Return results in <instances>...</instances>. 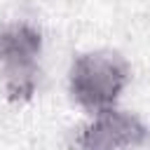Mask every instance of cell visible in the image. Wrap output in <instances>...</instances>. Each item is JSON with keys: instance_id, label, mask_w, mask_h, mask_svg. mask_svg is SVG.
I'll use <instances>...</instances> for the list:
<instances>
[{"instance_id": "1", "label": "cell", "mask_w": 150, "mask_h": 150, "mask_svg": "<svg viewBox=\"0 0 150 150\" xmlns=\"http://www.w3.org/2000/svg\"><path fill=\"white\" fill-rule=\"evenodd\" d=\"M129 80L127 61L115 52H89L73 61L70 68V94L73 98L91 110L101 112L112 108Z\"/></svg>"}, {"instance_id": "2", "label": "cell", "mask_w": 150, "mask_h": 150, "mask_svg": "<svg viewBox=\"0 0 150 150\" xmlns=\"http://www.w3.org/2000/svg\"><path fill=\"white\" fill-rule=\"evenodd\" d=\"M145 136L148 129L138 117L105 108L96 112V117L80 131L77 145L80 150H124L141 145Z\"/></svg>"}, {"instance_id": "3", "label": "cell", "mask_w": 150, "mask_h": 150, "mask_svg": "<svg viewBox=\"0 0 150 150\" xmlns=\"http://www.w3.org/2000/svg\"><path fill=\"white\" fill-rule=\"evenodd\" d=\"M42 47V35L30 23L0 26V63L5 75L35 73V59Z\"/></svg>"}, {"instance_id": "4", "label": "cell", "mask_w": 150, "mask_h": 150, "mask_svg": "<svg viewBox=\"0 0 150 150\" xmlns=\"http://www.w3.org/2000/svg\"><path fill=\"white\" fill-rule=\"evenodd\" d=\"M5 91L9 101H28L35 91V73L5 75Z\"/></svg>"}]
</instances>
